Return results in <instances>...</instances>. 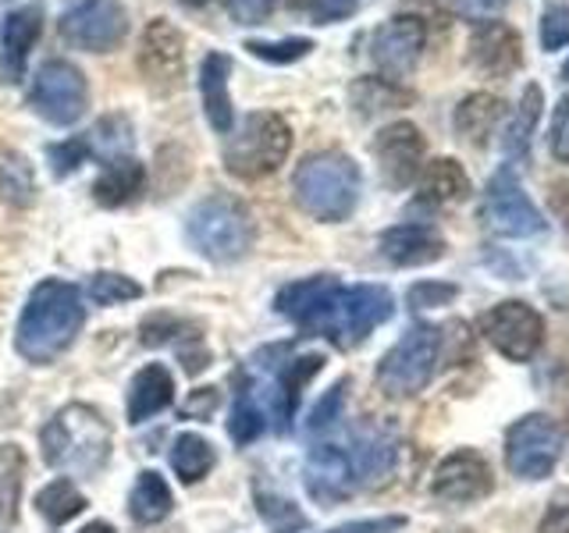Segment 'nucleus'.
Segmentation results:
<instances>
[{"instance_id":"1","label":"nucleus","mask_w":569,"mask_h":533,"mask_svg":"<svg viewBox=\"0 0 569 533\" xmlns=\"http://www.w3.org/2000/svg\"><path fill=\"white\" fill-rule=\"evenodd\" d=\"M274 310L310 338H328L335 349L363 345L396 313L385 284H342L335 274H313L284 284Z\"/></svg>"},{"instance_id":"2","label":"nucleus","mask_w":569,"mask_h":533,"mask_svg":"<svg viewBox=\"0 0 569 533\" xmlns=\"http://www.w3.org/2000/svg\"><path fill=\"white\" fill-rule=\"evenodd\" d=\"M82 320H86L82 292L71 281L47 278L26 299V310L18 316V331H14V349L22 360L47 366L76 342Z\"/></svg>"},{"instance_id":"3","label":"nucleus","mask_w":569,"mask_h":533,"mask_svg":"<svg viewBox=\"0 0 569 533\" xmlns=\"http://www.w3.org/2000/svg\"><path fill=\"white\" fill-rule=\"evenodd\" d=\"M360 189H363V174L356 168V160L331 150L307 157L292 178L299 210L325 224L349 221L356 203H360Z\"/></svg>"},{"instance_id":"4","label":"nucleus","mask_w":569,"mask_h":533,"mask_svg":"<svg viewBox=\"0 0 569 533\" xmlns=\"http://www.w3.org/2000/svg\"><path fill=\"white\" fill-rule=\"evenodd\" d=\"M43 462L53 470L89 476L97 473L107 455H111V431H107L103 416L93 405H64L58 416H53L43 434Z\"/></svg>"},{"instance_id":"5","label":"nucleus","mask_w":569,"mask_h":533,"mask_svg":"<svg viewBox=\"0 0 569 533\" xmlns=\"http://www.w3.org/2000/svg\"><path fill=\"white\" fill-rule=\"evenodd\" d=\"M292 150V129L289 121L274 111L249 114L239 132H228L224 147V171L242 182H257V178L274 174L284 157Z\"/></svg>"},{"instance_id":"6","label":"nucleus","mask_w":569,"mask_h":533,"mask_svg":"<svg viewBox=\"0 0 569 533\" xmlns=\"http://www.w3.org/2000/svg\"><path fill=\"white\" fill-rule=\"evenodd\" d=\"M189 242L213 263H236L253 245V218L231 195H207L189 213Z\"/></svg>"},{"instance_id":"7","label":"nucleus","mask_w":569,"mask_h":533,"mask_svg":"<svg viewBox=\"0 0 569 533\" xmlns=\"http://www.w3.org/2000/svg\"><path fill=\"white\" fill-rule=\"evenodd\" d=\"M441 360V331L435 324H413L378 363V388L388 399H413L431 384Z\"/></svg>"},{"instance_id":"8","label":"nucleus","mask_w":569,"mask_h":533,"mask_svg":"<svg viewBox=\"0 0 569 533\" xmlns=\"http://www.w3.org/2000/svg\"><path fill=\"white\" fill-rule=\"evenodd\" d=\"M562 431L545 413H527L506 431V466L520 480H545L562 459Z\"/></svg>"},{"instance_id":"9","label":"nucleus","mask_w":569,"mask_h":533,"mask_svg":"<svg viewBox=\"0 0 569 533\" xmlns=\"http://www.w3.org/2000/svg\"><path fill=\"white\" fill-rule=\"evenodd\" d=\"M480 221L495 231L498 239H533L545 235V218L527 195L523 182L512 174V168H502L491 174V182L485 189V203H480Z\"/></svg>"},{"instance_id":"10","label":"nucleus","mask_w":569,"mask_h":533,"mask_svg":"<svg viewBox=\"0 0 569 533\" xmlns=\"http://www.w3.org/2000/svg\"><path fill=\"white\" fill-rule=\"evenodd\" d=\"M480 334L509 363H530L545 345V316L523 299H506L480 316Z\"/></svg>"},{"instance_id":"11","label":"nucleus","mask_w":569,"mask_h":533,"mask_svg":"<svg viewBox=\"0 0 569 533\" xmlns=\"http://www.w3.org/2000/svg\"><path fill=\"white\" fill-rule=\"evenodd\" d=\"M29 107L43 121L58 124V129H68V124H76L86 114V107H89L86 76L71 61H64V58L47 61L40 71H36V79H32Z\"/></svg>"},{"instance_id":"12","label":"nucleus","mask_w":569,"mask_h":533,"mask_svg":"<svg viewBox=\"0 0 569 533\" xmlns=\"http://www.w3.org/2000/svg\"><path fill=\"white\" fill-rule=\"evenodd\" d=\"M61 36L86 53L118 50L129 36V11L121 0H76L61 14Z\"/></svg>"},{"instance_id":"13","label":"nucleus","mask_w":569,"mask_h":533,"mask_svg":"<svg viewBox=\"0 0 569 533\" xmlns=\"http://www.w3.org/2000/svg\"><path fill=\"white\" fill-rule=\"evenodd\" d=\"M495 491V473L491 462L480 455L477 449H456L449 452L431 476V494L438 502L449 505H470L488 497Z\"/></svg>"},{"instance_id":"14","label":"nucleus","mask_w":569,"mask_h":533,"mask_svg":"<svg viewBox=\"0 0 569 533\" xmlns=\"http://www.w3.org/2000/svg\"><path fill=\"white\" fill-rule=\"evenodd\" d=\"M423 135L413 121H391L373 135V157L388 189H409L423 168Z\"/></svg>"},{"instance_id":"15","label":"nucleus","mask_w":569,"mask_h":533,"mask_svg":"<svg viewBox=\"0 0 569 533\" xmlns=\"http://www.w3.org/2000/svg\"><path fill=\"white\" fill-rule=\"evenodd\" d=\"M427 43V26L417 14H396L373 32L370 40V58L378 64L381 76L388 79H402L417 68L420 53Z\"/></svg>"},{"instance_id":"16","label":"nucleus","mask_w":569,"mask_h":533,"mask_svg":"<svg viewBox=\"0 0 569 533\" xmlns=\"http://www.w3.org/2000/svg\"><path fill=\"white\" fill-rule=\"evenodd\" d=\"M307 491L313 502L320 505H338L346 502V497L356 494L360 487V476H356V466H352V455L342 444H331V441H320L310 449L307 455Z\"/></svg>"},{"instance_id":"17","label":"nucleus","mask_w":569,"mask_h":533,"mask_svg":"<svg viewBox=\"0 0 569 533\" xmlns=\"http://www.w3.org/2000/svg\"><path fill=\"white\" fill-rule=\"evenodd\" d=\"M139 71L160 89H171L186 79V40L168 18H153V22L142 29Z\"/></svg>"},{"instance_id":"18","label":"nucleus","mask_w":569,"mask_h":533,"mask_svg":"<svg viewBox=\"0 0 569 533\" xmlns=\"http://www.w3.org/2000/svg\"><path fill=\"white\" fill-rule=\"evenodd\" d=\"M470 64L491 79H509L523 64V40L506 22H485L470 36Z\"/></svg>"},{"instance_id":"19","label":"nucleus","mask_w":569,"mask_h":533,"mask_svg":"<svg viewBox=\"0 0 569 533\" xmlns=\"http://www.w3.org/2000/svg\"><path fill=\"white\" fill-rule=\"evenodd\" d=\"M43 36V8L40 4H26L4 18V29H0V82H22L29 53L36 40Z\"/></svg>"},{"instance_id":"20","label":"nucleus","mask_w":569,"mask_h":533,"mask_svg":"<svg viewBox=\"0 0 569 533\" xmlns=\"http://www.w3.org/2000/svg\"><path fill=\"white\" fill-rule=\"evenodd\" d=\"M381 257L391 266H427L445 257V239L435 224L406 221L381 235Z\"/></svg>"},{"instance_id":"21","label":"nucleus","mask_w":569,"mask_h":533,"mask_svg":"<svg viewBox=\"0 0 569 533\" xmlns=\"http://www.w3.org/2000/svg\"><path fill=\"white\" fill-rule=\"evenodd\" d=\"M228 76H231L228 53H218V50L207 53L203 64H200V97H203V114L218 135H228L231 129H236V107H231Z\"/></svg>"},{"instance_id":"22","label":"nucleus","mask_w":569,"mask_h":533,"mask_svg":"<svg viewBox=\"0 0 569 533\" xmlns=\"http://www.w3.org/2000/svg\"><path fill=\"white\" fill-rule=\"evenodd\" d=\"M174 402V378L164 363H147L142 366L132 384H129V402H124V416L129 423H147L157 413Z\"/></svg>"},{"instance_id":"23","label":"nucleus","mask_w":569,"mask_h":533,"mask_svg":"<svg viewBox=\"0 0 569 533\" xmlns=\"http://www.w3.org/2000/svg\"><path fill=\"white\" fill-rule=\"evenodd\" d=\"M417 185H420V203H427V207L462 203L473 192L470 174L462 171V164H459V160H452V157L427 160V164L420 168Z\"/></svg>"},{"instance_id":"24","label":"nucleus","mask_w":569,"mask_h":533,"mask_svg":"<svg viewBox=\"0 0 569 533\" xmlns=\"http://www.w3.org/2000/svg\"><path fill=\"white\" fill-rule=\"evenodd\" d=\"M142 185H147V168H142L132 153H124V157H114L103 164L97 185H93V200L107 210H118L124 203H132L142 192Z\"/></svg>"},{"instance_id":"25","label":"nucleus","mask_w":569,"mask_h":533,"mask_svg":"<svg viewBox=\"0 0 569 533\" xmlns=\"http://www.w3.org/2000/svg\"><path fill=\"white\" fill-rule=\"evenodd\" d=\"M502 114H506V103L498 100V97H491V93H470L467 100L456 107L452 124H456V132L462 139L473 142V147H488V139L495 132V124L502 121Z\"/></svg>"},{"instance_id":"26","label":"nucleus","mask_w":569,"mask_h":533,"mask_svg":"<svg viewBox=\"0 0 569 533\" xmlns=\"http://www.w3.org/2000/svg\"><path fill=\"white\" fill-rule=\"evenodd\" d=\"M171 505H174V497H171L168 480L160 476L157 470H142L136 476L132 494H129V515H132V520L142 523V526H153L160 520H168Z\"/></svg>"},{"instance_id":"27","label":"nucleus","mask_w":569,"mask_h":533,"mask_svg":"<svg viewBox=\"0 0 569 533\" xmlns=\"http://www.w3.org/2000/svg\"><path fill=\"white\" fill-rule=\"evenodd\" d=\"M349 455L363 487V484H378V480L391 473L399 449H396V438H388V434H360L356 438V449H349Z\"/></svg>"},{"instance_id":"28","label":"nucleus","mask_w":569,"mask_h":533,"mask_svg":"<svg viewBox=\"0 0 569 533\" xmlns=\"http://www.w3.org/2000/svg\"><path fill=\"white\" fill-rule=\"evenodd\" d=\"M218 466V452L203 434H182L171 444V470L178 473L182 484H200L210 470Z\"/></svg>"},{"instance_id":"29","label":"nucleus","mask_w":569,"mask_h":533,"mask_svg":"<svg viewBox=\"0 0 569 533\" xmlns=\"http://www.w3.org/2000/svg\"><path fill=\"white\" fill-rule=\"evenodd\" d=\"M541 107H545L541 86H527V89H523V97H520V103H516V111H512L509 129H506V142H502L506 157H512V160L527 157L530 139H533V129H538V118H541Z\"/></svg>"},{"instance_id":"30","label":"nucleus","mask_w":569,"mask_h":533,"mask_svg":"<svg viewBox=\"0 0 569 533\" xmlns=\"http://www.w3.org/2000/svg\"><path fill=\"white\" fill-rule=\"evenodd\" d=\"M36 509H40V515L50 526H64L86 509V494L68 476H58L47 487L36 491Z\"/></svg>"},{"instance_id":"31","label":"nucleus","mask_w":569,"mask_h":533,"mask_svg":"<svg viewBox=\"0 0 569 533\" xmlns=\"http://www.w3.org/2000/svg\"><path fill=\"white\" fill-rule=\"evenodd\" d=\"M257 509H260V520L271 526L274 533H299V530H307V515H302L289 502V497H281V494H271V491L257 487Z\"/></svg>"},{"instance_id":"32","label":"nucleus","mask_w":569,"mask_h":533,"mask_svg":"<svg viewBox=\"0 0 569 533\" xmlns=\"http://www.w3.org/2000/svg\"><path fill=\"white\" fill-rule=\"evenodd\" d=\"M32 168L26 157H14V153H4L0 157V195L11 203H29L32 200Z\"/></svg>"},{"instance_id":"33","label":"nucleus","mask_w":569,"mask_h":533,"mask_svg":"<svg viewBox=\"0 0 569 533\" xmlns=\"http://www.w3.org/2000/svg\"><path fill=\"white\" fill-rule=\"evenodd\" d=\"M86 295L97 302V306H118V302H132L142 295V289L124 274H114V271H103V274H93L86 284Z\"/></svg>"},{"instance_id":"34","label":"nucleus","mask_w":569,"mask_h":533,"mask_svg":"<svg viewBox=\"0 0 569 533\" xmlns=\"http://www.w3.org/2000/svg\"><path fill=\"white\" fill-rule=\"evenodd\" d=\"M246 50L253 58L267 61V64H292L302 61L307 53L313 50V40H302V36H289V40H278V43H267V40H249Z\"/></svg>"},{"instance_id":"35","label":"nucleus","mask_w":569,"mask_h":533,"mask_svg":"<svg viewBox=\"0 0 569 533\" xmlns=\"http://www.w3.org/2000/svg\"><path fill=\"white\" fill-rule=\"evenodd\" d=\"M538 36H541V50L569 47V0H551V4L541 11Z\"/></svg>"},{"instance_id":"36","label":"nucleus","mask_w":569,"mask_h":533,"mask_svg":"<svg viewBox=\"0 0 569 533\" xmlns=\"http://www.w3.org/2000/svg\"><path fill=\"white\" fill-rule=\"evenodd\" d=\"M189 334H192V328L186 324V320L171 316V313H153V316H147L139 324V342L150 345V349L168 345V342H174V338H189Z\"/></svg>"},{"instance_id":"37","label":"nucleus","mask_w":569,"mask_h":533,"mask_svg":"<svg viewBox=\"0 0 569 533\" xmlns=\"http://www.w3.org/2000/svg\"><path fill=\"white\" fill-rule=\"evenodd\" d=\"M93 153V147H89V135H76V139H64V142H53V147L47 150V160L58 178H68L71 171H79L86 164V157Z\"/></svg>"},{"instance_id":"38","label":"nucleus","mask_w":569,"mask_h":533,"mask_svg":"<svg viewBox=\"0 0 569 533\" xmlns=\"http://www.w3.org/2000/svg\"><path fill=\"white\" fill-rule=\"evenodd\" d=\"M459 295L456 284H445V281H420L409 289V306L413 310H431V306H445V302H452Z\"/></svg>"},{"instance_id":"39","label":"nucleus","mask_w":569,"mask_h":533,"mask_svg":"<svg viewBox=\"0 0 569 533\" xmlns=\"http://www.w3.org/2000/svg\"><path fill=\"white\" fill-rule=\"evenodd\" d=\"M346 388H349V381H338L325 399L317 402V409L310 413V431L317 434V431H325V426H331L335 420H338V413H342V402H346Z\"/></svg>"},{"instance_id":"40","label":"nucleus","mask_w":569,"mask_h":533,"mask_svg":"<svg viewBox=\"0 0 569 533\" xmlns=\"http://www.w3.org/2000/svg\"><path fill=\"white\" fill-rule=\"evenodd\" d=\"M218 405H221V391L218 388H196V391H189V399L182 405V420L207 423L213 413H218Z\"/></svg>"},{"instance_id":"41","label":"nucleus","mask_w":569,"mask_h":533,"mask_svg":"<svg viewBox=\"0 0 569 533\" xmlns=\"http://www.w3.org/2000/svg\"><path fill=\"white\" fill-rule=\"evenodd\" d=\"M452 11L459 18H467V22L485 26V22H495V18L506 11V0H452Z\"/></svg>"},{"instance_id":"42","label":"nucleus","mask_w":569,"mask_h":533,"mask_svg":"<svg viewBox=\"0 0 569 533\" xmlns=\"http://www.w3.org/2000/svg\"><path fill=\"white\" fill-rule=\"evenodd\" d=\"M551 157L569 164V97L556 107V118H551V135H548Z\"/></svg>"},{"instance_id":"43","label":"nucleus","mask_w":569,"mask_h":533,"mask_svg":"<svg viewBox=\"0 0 569 533\" xmlns=\"http://www.w3.org/2000/svg\"><path fill=\"white\" fill-rule=\"evenodd\" d=\"M278 0H228V14L236 18L239 26H260L267 14L274 11Z\"/></svg>"},{"instance_id":"44","label":"nucleus","mask_w":569,"mask_h":533,"mask_svg":"<svg viewBox=\"0 0 569 533\" xmlns=\"http://www.w3.org/2000/svg\"><path fill=\"white\" fill-rule=\"evenodd\" d=\"M356 4H360V0H313L310 14H313V22L331 26V22H342V18L356 14Z\"/></svg>"},{"instance_id":"45","label":"nucleus","mask_w":569,"mask_h":533,"mask_svg":"<svg viewBox=\"0 0 569 533\" xmlns=\"http://www.w3.org/2000/svg\"><path fill=\"white\" fill-rule=\"evenodd\" d=\"M406 526V515H378V520H356L346 526H335L328 533H396Z\"/></svg>"},{"instance_id":"46","label":"nucleus","mask_w":569,"mask_h":533,"mask_svg":"<svg viewBox=\"0 0 569 533\" xmlns=\"http://www.w3.org/2000/svg\"><path fill=\"white\" fill-rule=\"evenodd\" d=\"M541 533H569V502L566 497H556V502H551V512L541 523Z\"/></svg>"},{"instance_id":"47","label":"nucleus","mask_w":569,"mask_h":533,"mask_svg":"<svg viewBox=\"0 0 569 533\" xmlns=\"http://www.w3.org/2000/svg\"><path fill=\"white\" fill-rule=\"evenodd\" d=\"M79 533H114V526H111V523H103V520H93V523H86Z\"/></svg>"},{"instance_id":"48","label":"nucleus","mask_w":569,"mask_h":533,"mask_svg":"<svg viewBox=\"0 0 569 533\" xmlns=\"http://www.w3.org/2000/svg\"><path fill=\"white\" fill-rule=\"evenodd\" d=\"M186 8H207V4H213V0H182Z\"/></svg>"},{"instance_id":"49","label":"nucleus","mask_w":569,"mask_h":533,"mask_svg":"<svg viewBox=\"0 0 569 533\" xmlns=\"http://www.w3.org/2000/svg\"><path fill=\"white\" fill-rule=\"evenodd\" d=\"M562 79H566V82H569V61H566V64H562Z\"/></svg>"},{"instance_id":"50","label":"nucleus","mask_w":569,"mask_h":533,"mask_svg":"<svg viewBox=\"0 0 569 533\" xmlns=\"http://www.w3.org/2000/svg\"><path fill=\"white\" fill-rule=\"evenodd\" d=\"M456 533H467V530H456Z\"/></svg>"}]
</instances>
